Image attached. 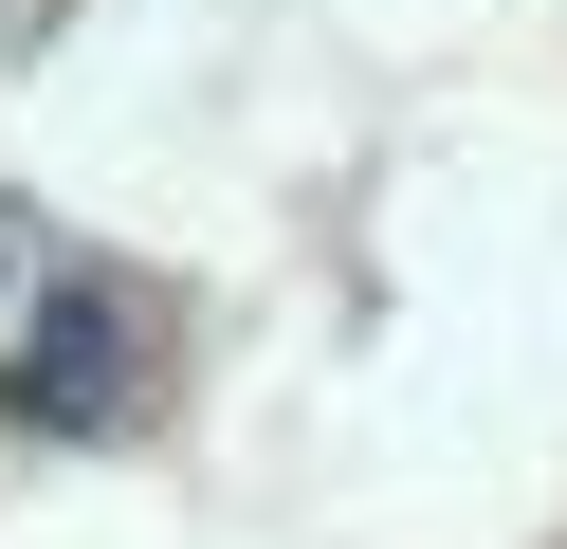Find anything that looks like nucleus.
<instances>
[{
    "instance_id": "nucleus-1",
    "label": "nucleus",
    "mask_w": 567,
    "mask_h": 549,
    "mask_svg": "<svg viewBox=\"0 0 567 549\" xmlns=\"http://www.w3.org/2000/svg\"><path fill=\"white\" fill-rule=\"evenodd\" d=\"M128 348H147L128 293H38V329H19V421H111V403H128Z\"/></svg>"
}]
</instances>
